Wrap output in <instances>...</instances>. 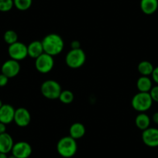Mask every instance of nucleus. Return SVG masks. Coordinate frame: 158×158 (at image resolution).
<instances>
[{
  "label": "nucleus",
  "instance_id": "nucleus-31",
  "mask_svg": "<svg viewBox=\"0 0 158 158\" xmlns=\"http://www.w3.org/2000/svg\"><path fill=\"white\" fill-rule=\"evenodd\" d=\"M8 158H16V157L15 156H13V154H12V155H10V156H9Z\"/></svg>",
  "mask_w": 158,
  "mask_h": 158
},
{
  "label": "nucleus",
  "instance_id": "nucleus-2",
  "mask_svg": "<svg viewBox=\"0 0 158 158\" xmlns=\"http://www.w3.org/2000/svg\"><path fill=\"white\" fill-rule=\"evenodd\" d=\"M77 150L76 139L71 136H64L57 143V151L60 156L64 158H71L75 155Z\"/></svg>",
  "mask_w": 158,
  "mask_h": 158
},
{
  "label": "nucleus",
  "instance_id": "nucleus-28",
  "mask_svg": "<svg viewBox=\"0 0 158 158\" xmlns=\"http://www.w3.org/2000/svg\"><path fill=\"white\" fill-rule=\"evenodd\" d=\"M152 120L155 124L158 125V112H154L152 115Z\"/></svg>",
  "mask_w": 158,
  "mask_h": 158
},
{
  "label": "nucleus",
  "instance_id": "nucleus-12",
  "mask_svg": "<svg viewBox=\"0 0 158 158\" xmlns=\"http://www.w3.org/2000/svg\"><path fill=\"white\" fill-rule=\"evenodd\" d=\"M16 109L10 104H3L0 108V123L10 124L14 119V115Z\"/></svg>",
  "mask_w": 158,
  "mask_h": 158
},
{
  "label": "nucleus",
  "instance_id": "nucleus-3",
  "mask_svg": "<svg viewBox=\"0 0 158 158\" xmlns=\"http://www.w3.org/2000/svg\"><path fill=\"white\" fill-rule=\"evenodd\" d=\"M153 101L149 92H139L133 97L132 107L139 112H146L152 107Z\"/></svg>",
  "mask_w": 158,
  "mask_h": 158
},
{
  "label": "nucleus",
  "instance_id": "nucleus-30",
  "mask_svg": "<svg viewBox=\"0 0 158 158\" xmlns=\"http://www.w3.org/2000/svg\"><path fill=\"white\" fill-rule=\"evenodd\" d=\"M0 158H8L7 153H1V152H0Z\"/></svg>",
  "mask_w": 158,
  "mask_h": 158
},
{
  "label": "nucleus",
  "instance_id": "nucleus-20",
  "mask_svg": "<svg viewBox=\"0 0 158 158\" xmlns=\"http://www.w3.org/2000/svg\"><path fill=\"white\" fill-rule=\"evenodd\" d=\"M14 6L20 11H26L31 7L33 0H13Z\"/></svg>",
  "mask_w": 158,
  "mask_h": 158
},
{
  "label": "nucleus",
  "instance_id": "nucleus-25",
  "mask_svg": "<svg viewBox=\"0 0 158 158\" xmlns=\"http://www.w3.org/2000/svg\"><path fill=\"white\" fill-rule=\"evenodd\" d=\"M9 77L3 74H0V87H5L9 82Z\"/></svg>",
  "mask_w": 158,
  "mask_h": 158
},
{
  "label": "nucleus",
  "instance_id": "nucleus-15",
  "mask_svg": "<svg viewBox=\"0 0 158 158\" xmlns=\"http://www.w3.org/2000/svg\"><path fill=\"white\" fill-rule=\"evenodd\" d=\"M140 9L144 14H153L158 9V0H140Z\"/></svg>",
  "mask_w": 158,
  "mask_h": 158
},
{
  "label": "nucleus",
  "instance_id": "nucleus-22",
  "mask_svg": "<svg viewBox=\"0 0 158 158\" xmlns=\"http://www.w3.org/2000/svg\"><path fill=\"white\" fill-rule=\"evenodd\" d=\"M3 38L6 43L8 44L9 45H11L18 41V34L14 30H9L5 32Z\"/></svg>",
  "mask_w": 158,
  "mask_h": 158
},
{
  "label": "nucleus",
  "instance_id": "nucleus-13",
  "mask_svg": "<svg viewBox=\"0 0 158 158\" xmlns=\"http://www.w3.org/2000/svg\"><path fill=\"white\" fill-rule=\"evenodd\" d=\"M14 142L11 135L7 133L0 134V152L9 153L12 151Z\"/></svg>",
  "mask_w": 158,
  "mask_h": 158
},
{
  "label": "nucleus",
  "instance_id": "nucleus-32",
  "mask_svg": "<svg viewBox=\"0 0 158 158\" xmlns=\"http://www.w3.org/2000/svg\"><path fill=\"white\" fill-rule=\"evenodd\" d=\"M2 105H3V104H2V101H1V100H0V108L2 107Z\"/></svg>",
  "mask_w": 158,
  "mask_h": 158
},
{
  "label": "nucleus",
  "instance_id": "nucleus-29",
  "mask_svg": "<svg viewBox=\"0 0 158 158\" xmlns=\"http://www.w3.org/2000/svg\"><path fill=\"white\" fill-rule=\"evenodd\" d=\"M6 125L4 123H0V134H2V133H6Z\"/></svg>",
  "mask_w": 158,
  "mask_h": 158
},
{
  "label": "nucleus",
  "instance_id": "nucleus-16",
  "mask_svg": "<svg viewBox=\"0 0 158 158\" xmlns=\"http://www.w3.org/2000/svg\"><path fill=\"white\" fill-rule=\"evenodd\" d=\"M85 127L81 123H74L69 129V136L74 139L82 138L85 134Z\"/></svg>",
  "mask_w": 158,
  "mask_h": 158
},
{
  "label": "nucleus",
  "instance_id": "nucleus-6",
  "mask_svg": "<svg viewBox=\"0 0 158 158\" xmlns=\"http://www.w3.org/2000/svg\"><path fill=\"white\" fill-rule=\"evenodd\" d=\"M36 69L41 74H47L52 71L54 66V57L48 54H42L37 58L35 59Z\"/></svg>",
  "mask_w": 158,
  "mask_h": 158
},
{
  "label": "nucleus",
  "instance_id": "nucleus-5",
  "mask_svg": "<svg viewBox=\"0 0 158 158\" xmlns=\"http://www.w3.org/2000/svg\"><path fill=\"white\" fill-rule=\"evenodd\" d=\"M41 94L48 99H57L62 92L61 86L54 80H48L43 82L40 86Z\"/></svg>",
  "mask_w": 158,
  "mask_h": 158
},
{
  "label": "nucleus",
  "instance_id": "nucleus-23",
  "mask_svg": "<svg viewBox=\"0 0 158 158\" xmlns=\"http://www.w3.org/2000/svg\"><path fill=\"white\" fill-rule=\"evenodd\" d=\"M14 6L13 0H0V12L6 13Z\"/></svg>",
  "mask_w": 158,
  "mask_h": 158
},
{
  "label": "nucleus",
  "instance_id": "nucleus-8",
  "mask_svg": "<svg viewBox=\"0 0 158 158\" xmlns=\"http://www.w3.org/2000/svg\"><path fill=\"white\" fill-rule=\"evenodd\" d=\"M11 153L16 158H29L32 153L31 145L26 141H19L14 143Z\"/></svg>",
  "mask_w": 158,
  "mask_h": 158
},
{
  "label": "nucleus",
  "instance_id": "nucleus-19",
  "mask_svg": "<svg viewBox=\"0 0 158 158\" xmlns=\"http://www.w3.org/2000/svg\"><path fill=\"white\" fill-rule=\"evenodd\" d=\"M154 67L148 60H143L139 62L137 66V70L141 76H150L153 73Z\"/></svg>",
  "mask_w": 158,
  "mask_h": 158
},
{
  "label": "nucleus",
  "instance_id": "nucleus-11",
  "mask_svg": "<svg viewBox=\"0 0 158 158\" xmlns=\"http://www.w3.org/2000/svg\"><path fill=\"white\" fill-rule=\"evenodd\" d=\"M15 123L19 127H26L30 123L31 121V115L30 112L26 108H18L15 111L14 119Z\"/></svg>",
  "mask_w": 158,
  "mask_h": 158
},
{
  "label": "nucleus",
  "instance_id": "nucleus-7",
  "mask_svg": "<svg viewBox=\"0 0 158 158\" xmlns=\"http://www.w3.org/2000/svg\"><path fill=\"white\" fill-rule=\"evenodd\" d=\"M8 54L10 58L13 60H17V61L23 60L28 56L27 46L21 42H16L9 46Z\"/></svg>",
  "mask_w": 158,
  "mask_h": 158
},
{
  "label": "nucleus",
  "instance_id": "nucleus-17",
  "mask_svg": "<svg viewBox=\"0 0 158 158\" xmlns=\"http://www.w3.org/2000/svg\"><path fill=\"white\" fill-rule=\"evenodd\" d=\"M136 88L140 92H150L153 88V82L149 76H141L136 81Z\"/></svg>",
  "mask_w": 158,
  "mask_h": 158
},
{
  "label": "nucleus",
  "instance_id": "nucleus-26",
  "mask_svg": "<svg viewBox=\"0 0 158 158\" xmlns=\"http://www.w3.org/2000/svg\"><path fill=\"white\" fill-rule=\"evenodd\" d=\"M151 76H152L153 81H154L156 85H158V66L156 67V68H154Z\"/></svg>",
  "mask_w": 158,
  "mask_h": 158
},
{
  "label": "nucleus",
  "instance_id": "nucleus-9",
  "mask_svg": "<svg viewBox=\"0 0 158 158\" xmlns=\"http://www.w3.org/2000/svg\"><path fill=\"white\" fill-rule=\"evenodd\" d=\"M142 140L149 147H158V129L149 127L143 130L142 133Z\"/></svg>",
  "mask_w": 158,
  "mask_h": 158
},
{
  "label": "nucleus",
  "instance_id": "nucleus-1",
  "mask_svg": "<svg viewBox=\"0 0 158 158\" xmlns=\"http://www.w3.org/2000/svg\"><path fill=\"white\" fill-rule=\"evenodd\" d=\"M42 45L45 54L57 56L63 51L64 43L60 35L57 33H50L45 36L42 40Z\"/></svg>",
  "mask_w": 158,
  "mask_h": 158
},
{
  "label": "nucleus",
  "instance_id": "nucleus-24",
  "mask_svg": "<svg viewBox=\"0 0 158 158\" xmlns=\"http://www.w3.org/2000/svg\"><path fill=\"white\" fill-rule=\"evenodd\" d=\"M149 93H150V96H151L152 100L155 102L158 103V85L153 86V88H152Z\"/></svg>",
  "mask_w": 158,
  "mask_h": 158
},
{
  "label": "nucleus",
  "instance_id": "nucleus-10",
  "mask_svg": "<svg viewBox=\"0 0 158 158\" xmlns=\"http://www.w3.org/2000/svg\"><path fill=\"white\" fill-rule=\"evenodd\" d=\"M2 74H5L9 78H12L17 75L20 71V64L17 60L10 59L3 63L1 68Z\"/></svg>",
  "mask_w": 158,
  "mask_h": 158
},
{
  "label": "nucleus",
  "instance_id": "nucleus-27",
  "mask_svg": "<svg viewBox=\"0 0 158 158\" xmlns=\"http://www.w3.org/2000/svg\"><path fill=\"white\" fill-rule=\"evenodd\" d=\"M80 46H81V44H80L79 41H77V40H74V41L71 43V49H78V48H81Z\"/></svg>",
  "mask_w": 158,
  "mask_h": 158
},
{
  "label": "nucleus",
  "instance_id": "nucleus-18",
  "mask_svg": "<svg viewBox=\"0 0 158 158\" xmlns=\"http://www.w3.org/2000/svg\"><path fill=\"white\" fill-rule=\"evenodd\" d=\"M150 116L147 114L145 112H139L135 118V124L139 130L143 131L150 127Z\"/></svg>",
  "mask_w": 158,
  "mask_h": 158
},
{
  "label": "nucleus",
  "instance_id": "nucleus-4",
  "mask_svg": "<svg viewBox=\"0 0 158 158\" xmlns=\"http://www.w3.org/2000/svg\"><path fill=\"white\" fill-rule=\"evenodd\" d=\"M86 60V54L81 48L71 49L67 54L65 62L70 68L77 69L85 64Z\"/></svg>",
  "mask_w": 158,
  "mask_h": 158
},
{
  "label": "nucleus",
  "instance_id": "nucleus-21",
  "mask_svg": "<svg viewBox=\"0 0 158 158\" xmlns=\"http://www.w3.org/2000/svg\"><path fill=\"white\" fill-rule=\"evenodd\" d=\"M74 94L70 90H64L60 92L58 99L64 104H70L74 101Z\"/></svg>",
  "mask_w": 158,
  "mask_h": 158
},
{
  "label": "nucleus",
  "instance_id": "nucleus-14",
  "mask_svg": "<svg viewBox=\"0 0 158 158\" xmlns=\"http://www.w3.org/2000/svg\"><path fill=\"white\" fill-rule=\"evenodd\" d=\"M27 51H28V56H30V57L34 59L37 58L39 56L44 53L42 42L40 41V40L32 41L27 46Z\"/></svg>",
  "mask_w": 158,
  "mask_h": 158
}]
</instances>
